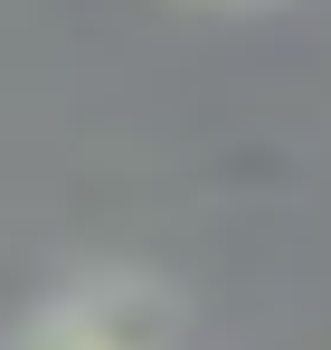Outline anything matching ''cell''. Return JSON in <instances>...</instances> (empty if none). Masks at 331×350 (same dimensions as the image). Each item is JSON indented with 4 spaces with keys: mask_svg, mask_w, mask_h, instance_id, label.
I'll return each instance as SVG.
<instances>
[{
    "mask_svg": "<svg viewBox=\"0 0 331 350\" xmlns=\"http://www.w3.org/2000/svg\"><path fill=\"white\" fill-rule=\"evenodd\" d=\"M170 341H180V303L152 275H85L48 293L10 350H170Z\"/></svg>",
    "mask_w": 331,
    "mask_h": 350,
    "instance_id": "obj_1",
    "label": "cell"
}]
</instances>
